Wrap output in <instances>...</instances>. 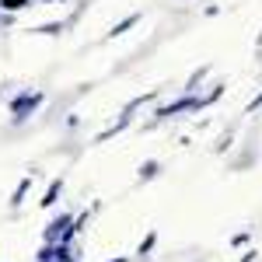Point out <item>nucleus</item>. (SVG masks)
<instances>
[{
    "label": "nucleus",
    "instance_id": "f257e3e1",
    "mask_svg": "<svg viewBox=\"0 0 262 262\" xmlns=\"http://www.w3.org/2000/svg\"><path fill=\"white\" fill-rule=\"evenodd\" d=\"M42 101H46V95H42V91H21L18 98L11 101V119H14V122H25L32 112H39V108H42Z\"/></svg>",
    "mask_w": 262,
    "mask_h": 262
},
{
    "label": "nucleus",
    "instance_id": "f03ea898",
    "mask_svg": "<svg viewBox=\"0 0 262 262\" xmlns=\"http://www.w3.org/2000/svg\"><path fill=\"white\" fill-rule=\"evenodd\" d=\"M179 112H200V98H196V95H185V98L171 101V105H161L154 116H158V119H168V116H179Z\"/></svg>",
    "mask_w": 262,
    "mask_h": 262
},
{
    "label": "nucleus",
    "instance_id": "7ed1b4c3",
    "mask_svg": "<svg viewBox=\"0 0 262 262\" xmlns=\"http://www.w3.org/2000/svg\"><path fill=\"white\" fill-rule=\"evenodd\" d=\"M129 122H133V108H122L119 122H116V126H108L105 133H98V137H95V143H105V140H112V137H116V133H122V129H126Z\"/></svg>",
    "mask_w": 262,
    "mask_h": 262
},
{
    "label": "nucleus",
    "instance_id": "20e7f679",
    "mask_svg": "<svg viewBox=\"0 0 262 262\" xmlns=\"http://www.w3.org/2000/svg\"><path fill=\"white\" fill-rule=\"evenodd\" d=\"M63 192V179H53L49 182V189H46V196L39 200V206L42 210H49V206H56V196Z\"/></svg>",
    "mask_w": 262,
    "mask_h": 262
},
{
    "label": "nucleus",
    "instance_id": "39448f33",
    "mask_svg": "<svg viewBox=\"0 0 262 262\" xmlns=\"http://www.w3.org/2000/svg\"><path fill=\"white\" fill-rule=\"evenodd\" d=\"M137 21H140V14H137V11H133V14H126V18H122L119 25H112V32H108V39H116V35H122V32H129V28H133Z\"/></svg>",
    "mask_w": 262,
    "mask_h": 262
},
{
    "label": "nucleus",
    "instance_id": "423d86ee",
    "mask_svg": "<svg viewBox=\"0 0 262 262\" xmlns=\"http://www.w3.org/2000/svg\"><path fill=\"white\" fill-rule=\"evenodd\" d=\"M28 189H32V175H25V179L18 182V189H14V196H11V206H21L25 196H28Z\"/></svg>",
    "mask_w": 262,
    "mask_h": 262
},
{
    "label": "nucleus",
    "instance_id": "0eeeda50",
    "mask_svg": "<svg viewBox=\"0 0 262 262\" xmlns=\"http://www.w3.org/2000/svg\"><path fill=\"white\" fill-rule=\"evenodd\" d=\"M154 245H158V231H147V238H143L140 248H137V259H147V255L154 252Z\"/></svg>",
    "mask_w": 262,
    "mask_h": 262
},
{
    "label": "nucleus",
    "instance_id": "6e6552de",
    "mask_svg": "<svg viewBox=\"0 0 262 262\" xmlns=\"http://www.w3.org/2000/svg\"><path fill=\"white\" fill-rule=\"evenodd\" d=\"M206 74H210V63H203L200 70H192V77H189V84H185V91H189V95H196V88H200V81L206 77Z\"/></svg>",
    "mask_w": 262,
    "mask_h": 262
},
{
    "label": "nucleus",
    "instance_id": "1a4fd4ad",
    "mask_svg": "<svg viewBox=\"0 0 262 262\" xmlns=\"http://www.w3.org/2000/svg\"><path fill=\"white\" fill-rule=\"evenodd\" d=\"M158 171H161V161H143V164H140V182L158 179Z\"/></svg>",
    "mask_w": 262,
    "mask_h": 262
},
{
    "label": "nucleus",
    "instance_id": "9d476101",
    "mask_svg": "<svg viewBox=\"0 0 262 262\" xmlns=\"http://www.w3.org/2000/svg\"><path fill=\"white\" fill-rule=\"evenodd\" d=\"M35 35H60L63 32V21H46V25H39V28H32Z\"/></svg>",
    "mask_w": 262,
    "mask_h": 262
},
{
    "label": "nucleus",
    "instance_id": "9b49d317",
    "mask_svg": "<svg viewBox=\"0 0 262 262\" xmlns=\"http://www.w3.org/2000/svg\"><path fill=\"white\" fill-rule=\"evenodd\" d=\"M224 95V84H217V88H210V95L206 98H200V108H206V105H213V101Z\"/></svg>",
    "mask_w": 262,
    "mask_h": 262
},
{
    "label": "nucleus",
    "instance_id": "f8f14e48",
    "mask_svg": "<svg viewBox=\"0 0 262 262\" xmlns=\"http://www.w3.org/2000/svg\"><path fill=\"white\" fill-rule=\"evenodd\" d=\"M248 238H252V231H238V234L231 238V245H248Z\"/></svg>",
    "mask_w": 262,
    "mask_h": 262
},
{
    "label": "nucleus",
    "instance_id": "ddd939ff",
    "mask_svg": "<svg viewBox=\"0 0 262 262\" xmlns=\"http://www.w3.org/2000/svg\"><path fill=\"white\" fill-rule=\"evenodd\" d=\"M255 108H262V91H259L252 101H248V112H255Z\"/></svg>",
    "mask_w": 262,
    "mask_h": 262
},
{
    "label": "nucleus",
    "instance_id": "4468645a",
    "mask_svg": "<svg viewBox=\"0 0 262 262\" xmlns=\"http://www.w3.org/2000/svg\"><path fill=\"white\" fill-rule=\"evenodd\" d=\"M255 255H259V252H255V248H248V252L242 255V262H255Z\"/></svg>",
    "mask_w": 262,
    "mask_h": 262
},
{
    "label": "nucleus",
    "instance_id": "2eb2a0df",
    "mask_svg": "<svg viewBox=\"0 0 262 262\" xmlns=\"http://www.w3.org/2000/svg\"><path fill=\"white\" fill-rule=\"evenodd\" d=\"M105 262H129V259H126V255H119V259H105Z\"/></svg>",
    "mask_w": 262,
    "mask_h": 262
},
{
    "label": "nucleus",
    "instance_id": "dca6fc26",
    "mask_svg": "<svg viewBox=\"0 0 262 262\" xmlns=\"http://www.w3.org/2000/svg\"><path fill=\"white\" fill-rule=\"evenodd\" d=\"M42 4H63V0H42Z\"/></svg>",
    "mask_w": 262,
    "mask_h": 262
},
{
    "label": "nucleus",
    "instance_id": "f3484780",
    "mask_svg": "<svg viewBox=\"0 0 262 262\" xmlns=\"http://www.w3.org/2000/svg\"><path fill=\"white\" fill-rule=\"evenodd\" d=\"M32 4H39V0H32Z\"/></svg>",
    "mask_w": 262,
    "mask_h": 262
},
{
    "label": "nucleus",
    "instance_id": "a211bd4d",
    "mask_svg": "<svg viewBox=\"0 0 262 262\" xmlns=\"http://www.w3.org/2000/svg\"><path fill=\"white\" fill-rule=\"evenodd\" d=\"M74 262H77V259H74Z\"/></svg>",
    "mask_w": 262,
    "mask_h": 262
}]
</instances>
